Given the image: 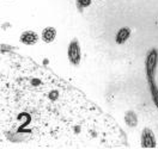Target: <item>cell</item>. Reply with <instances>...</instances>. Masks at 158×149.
<instances>
[{
  "label": "cell",
  "instance_id": "cell-1",
  "mask_svg": "<svg viewBox=\"0 0 158 149\" xmlns=\"http://www.w3.org/2000/svg\"><path fill=\"white\" fill-rule=\"evenodd\" d=\"M2 142L30 147H118L123 132L78 88L29 57L2 55Z\"/></svg>",
  "mask_w": 158,
  "mask_h": 149
},
{
  "label": "cell",
  "instance_id": "cell-8",
  "mask_svg": "<svg viewBox=\"0 0 158 149\" xmlns=\"http://www.w3.org/2000/svg\"><path fill=\"white\" fill-rule=\"evenodd\" d=\"M90 2H91V0H79L78 4L80 7H85V6H89Z\"/></svg>",
  "mask_w": 158,
  "mask_h": 149
},
{
  "label": "cell",
  "instance_id": "cell-6",
  "mask_svg": "<svg viewBox=\"0 0 158 149\" xmlns=\"http://www.w3.org/2000/svg\"><path fill=\"white\" fill-rule=\"evenodd\" d=\"M129 36H131V29L129 28H122V29H120L118 31V33H116V38H115L116 43H118V44L125 43L129 38Z\"/></svg>",
  "mask_w": 158,
  "mask_h": 149
},
{
  "label": "cell",
  "instance_id": "cell-4",
  "mask_svg": "<svg viewBox=\"0 0 158 149\" xmlns=\"http://www.w3.org/2000/svg\"><path fill=\"white\" fill-rule=\"evenodd\" d=\"M40 40V36L37 32L35 31H31V30H27V31H23L22 35L19 37V41L23 44H27V45H34L36 44Z\"/></svg>",
  "mask_w": 158,
  "mask_h": 149
},
{
  "label": "cell",
  "instance_id": "cell-5",
  "mask_svg": "<svg viewBox=\"0 0 158 149\" xmlns=\"http://www.w3.org/2000/svg\"><path fill=\"white\" fill-rule=\"evenodd\" d=\"M56 37V30L53 26H48V28H44L42 31V40L46 43H52L53 41L55 40Z\"/></svg>",
  "mask_w": 158,
  "mask_h": 149
},
{
  "label": "cell",
  "instance_id": "cell-3",
  "mask_svg": "<svg viewBox=\"0 0 158 149\" xmlns=\"http://www.w3.org/2000/svg\"><path fill=\"white\" fill-rule=\"evenodd\" d=\"M141 146L144 148H155L156 147V139L153 131L148 128H145L141 134Z\"/></svg>",
  "mask_w": 158,
  "mask_h": 149
},
{
  "label": "cell",
  "instance_id": "cell-7",
  "mask_svg": "<svg viewBox=\"0 0 158 149\" xmlns=\"http://www.w3.org/2000/svg\"><path fill=\"white\" fill-rule=\"evenodd\" d=\"M125 123L129 128H135L138 125V117L133 111H128L125 115Z\"/></svg>",
  "mask_w": 158,
  "mask_h": 149
},
{
  "label": "cell",
  "instance_id": "cell-2",
  "mask_svg": "<svg viewBox=\"0 0 158 149\" xmlns=\"http://www.w3.org/2000/svg\"><path fill=\"white\" fill-rule=\"evenodd\" d=\"M69 59L71 63H73L74 66H78L80 62V48H79V43L77 40H73L69 43Z\"/></svg>",
  "mask_w": 158,
  "mask_h": 149
}]
</instances>
